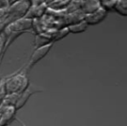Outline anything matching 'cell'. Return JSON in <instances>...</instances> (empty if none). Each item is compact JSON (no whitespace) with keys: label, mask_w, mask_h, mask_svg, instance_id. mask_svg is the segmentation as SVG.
<instances>
[{"label":"cell","mask_w":127,"mask_h":126,"mask_svg":"<svg viewBox=\"0 0 127 126\" xmlns=\"http://www.w3.org/2000/svg\"><path fill=\"white\" fill-rule=\"evenodd\" d=\"M29 69H24L14 75L4 79L7 94L10 93H22L30 86V79L28 77Z\"/></svg>","instance_id":"6da1fadb"},{"label":"cell","mask_w":127,"mask_h":126,"mask_svg":"<svg viewBox=\"0 0 127 126\" xmlns=\"http://www.w3.org/2000/svg\"><path fill=\"white\" fill-rule=\"evenodd\" d=\"M4 29L8 31L32 33L33 32V20L27 17H23L9 24Z\"/></svg>","instance_id":"7a4b0ae2"},{"label":"cell","mask_w":127,"mask_h":126,"mask_svg":"<svg viewBox=\"0 0 127 126\" xmlns=\"http://www.w3.org/2000/svg\"><path fill=\"white\" fill-rule=\"evenodd\" d=\"M17 110L15 106H5L1 103L0 105V126H8L10 125L17 116Z\"/></svg>","instance_id":"3957f363"},{"label":"cell","mask_w":127,"mask_h":126,"mask_svg":"<svg viewBox=\"0 0 127 126\" xmlns=\"http://www.w3.org/2000/svg\"><path fill=\"white\" fill-rule=\"evenodd\" d=\"M53 44L54 43H49L45 46H42V47H39L35 49L34 52L32 53L31 56H30V61H29L28 64V69L33 67L35 64L38 63L42 59H43L49 53L51 48L53 47Z\"/></svg>","instance_id":"277c9868"},{"label":"cell","mask_w":127,"mask_h":126,"mask_svg":"<svg viewBox=\"0 0 127 126\" xmlns=\"http://www.w3.org/2000/svg\"><path fill=\"white\" fill-rule=\"evenodd\" d=\"M41 92H42V89H39L38 87H35V86H30L28 89L25 90L24 92H23L22 93H20L19 99H18V100H17V103L15 106L16 110L19 111L20 109H22V108L27 104V102H28L30 98L31 97L32 95L37 93H41Z\"/></svg>","instance_id":"5b68a950"},{"label":"cell","mask_w":127,"mask_h":126,"mask_svg":"<svg viewBox=\"0 0 127 126\" xmlns=\"http://www.w3.org/2000/svg\"><path fill=\"white\" fill-rule=\"evenodd\" d=\"M48 10V4L47 3H42L40 5H36V6H30L29 11L27 12L26 16L24 17L27 18L32 19H39L42 17L46 14Z\"/></svg>","instance_id":"8992f818"},{"label":"cell","mask_w":127,"mask_h":126,"mask_svg":"<svg viewBox=\"0 0 127 126\" xmlns=\"http://www.w3.org/2000/svg\"><path fill=\"white\" fill-rule=\"evenodd\" d=\"M105 17V11L104 10H99L98 11L95 12V17H91V16H87L86 17V22L87 24H98L100 21H102L104 19V17Z\"/></svg>","instance_id":"52a82bcc"},{"label":"cell","mask_w":127,"mask_h":126,"mask_svg":"<svg viewBox=\"0 0 127 126\" xmlns=\"http://www.w3.org/2000/svg\"><path fill=\"white\" fill-rule=\"evenodd\" d=\"M20 93H10L7 94L6 97L2 101V104L5 106H16L19 99Z\"/></svg>","instance_id":"ba28073f"},{"label":"cell","mask_w":127,"mask_h":126,"mask_svg":"<svg viewBox=\"0 0 127 126\" xmlns=\"http://www.w3.org/2000/svg\"><path fill=\"white\" fill-rule=\"evenodd\" d=\"M87 24L86 21H81V22H79L77 24H70L68 26V30L69 32H72V33H81V32L85 31L87 29Z\"/></svg>","instance_id":"9c48e42d"},{"label":"cell","mask_w":127,"mask_h":126,"mask_svg":"<svg viewBox=\"0 0 127 126\" xmlns=\"http://www.w3.org/2000/svg\"><path fill=\"white\" fill-rule=\"evenodd\" d=\"M69 33L68 28L67 27H64L62 29H59L58 30H55L54 32L53 35H52V42H55L56 41L62 40V38L67 36V35Z\"/></svg>","instance_id":"30bf717a"},{"label":"cell","mask_w":127,"mask_h":126,"mask_svg":"<svg viewBox=\"0 0 127 126\" xmlns=\"http://www.w3.org/2000/svg\"><path fill=\"white\" fill-rule=\"evenodd\" d=\"M7 96L6 87H5V81L4 79H2L0 82V101H3V99Z\"/></svg>","instance_id":"8fae6325"},{"label":"cell","mask_w":127,"mask_h":126,"mask_svg":"<svg viewBox=\"0 0 127 126\" xmlns=\"http://www.w3.org/2000/svg\"><path fill=\"white\" fill-rule=\"evenodd\" d=\"M9 7H10L9 0H0V10H7Z\"/></svg>","instance_id":"7c38bea8"},{"label":"cell","mask_w":127,"mask_h":126,"mask_svg":"<svg viewBox=\"0 0 127 126\" xmlns=\"http://www.w3.org/2000/svg\"><path fill=\"white\" fill-rule=\"evenodd\" d=\"M18 1H20V0H9V3H10V5H11V4L17 3V2H18Z\"/></svg>","instance_id":"4fadbf2b"},{"label":"cell","mask_w":127,"mask_h":126,"mask_svg":"<svg viewBox=\"0 0 127 126\" xmlns=\"http://www.w3.org/2000/svg\"><path fill=\"white\" fill-rule=\"evenodd\" d=\"M53 1H55V0H45V3H47L48 5H49V4H50V3H51Z\"/></svg>","instance_id":"5bb4252c"},{"label":"cell","mask_w":127,"mask_h":126,"mask_svg":"<svg viewBox=\"0 0 127 126\" xmlns=\"http://www.w3.org/2000/svg\"><path fill=\"white\" fill-rule=\"evenodd\" d=\"M2 79H3V78H1V77H0V82H1V80H2Z\"/></svg>","instance_id":"9a60e30c"},{"label":"cell","mask_w":127,"mask_h":126,"mask_svg":"<svg viewBox=\"0 0 127 126\" xmlns=\"http://www.w3.org/2000/svg\"><path fill=\"white\" fill-rule=\"evenodd\" d=\"M1 14H2V10H0V15H1Z\"/></svg>","instance_id":"2e32d148"},{"label":"cell","mask_w":127,"mask_h":126,"mask_svg":"<svg viewBox=\"0 0 127 126\" xmlns=\"http://www.w3.org/2000/svg\"><path fill=\"white\" fill-rule=\"evenodd\" d=\"M1 103H2V101H0V105H1Z\"/></svg>","instance_id":"e0dca14e"},{"label":"cell","mask_w":127,"mask_h":126,"mask_svg":"<svg viewBox=\"0 0 127 126\" xmlns=\"http://www.w3.org/2000/svg\"><path fill=\"white\" fill-rule=\"evenodd\" d=\"M0 118H1V114H0Z\"/></svg>","instance_id":"ac0fdd59"}]
</instances>
